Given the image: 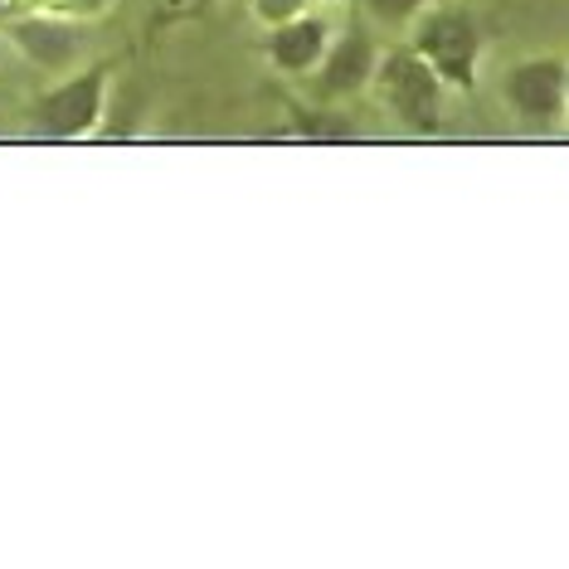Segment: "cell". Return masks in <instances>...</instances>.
Masks as SVG:
<instances>
[{
    "label": "cell",
    "mask_w": 569,
    "mask_h": 569,
    "mask_svg": "<svg viewBox=\"0 0 569 569\" xmlns=\"http://www.w3.org/2000/svg\"><path fill=\"white\" fill-rule=\"evenodd\" d=\"M98 98H102V69L83 73V79H73V83H63L59 93H49V98L40 102V122H44V132L73 137V132H83V127H93V118H98Z\"/></svg>",
    "instance_id": "obj_1"
},
{
    "label": "cell",
    "mask_w": 569,
    "mask_h": 569,
    "mask_svg": "<svg viewBox=\"0 0 569 569\" xmlns=\"http://www.w3.org/2000/svg\"><path fill=\"white\" fill-rule=\"evenodd\" d=\"M511 98L526 118H540V122L555 118V112H560V98H565V69L560 63H526V69H516V79H511Z\"/></svg>",
    "instance_id": "obj_2"
},
{
    "label": "cell",
    "mask_w": 569,
    "mask_h": 569,
    "mask_svg": "<svg viewBox=\"0 0 569 569\" xmlns=\"http://www.w3.org/2000/svg\"><path fill=\"white\" fill-rule=\"evenodd\" d=\"M423 49L438 59V69L448 73V79H458V83H468L472 79V24L462 20V16H443V20H433L429 30H423Z\"/></svg>",
    "instance_id": "obj_3"
},
{
    "label": "cell",
    "mask_w": 569,
    "mask_h": 569,
    "mask_svg": "<svg viewBox=\"0 0 569 569\" xmlns=\"http://www.w3.org/2000/svg\"><path fill=\"white\" fill-rule=\"evenodd\" d=\"M390 93H395V108L405 112L409 122H419V127L433 122L438 93H433V79L423 73L419 59H395L390 63Z\"/></svg>",
    "instance_id": "obj_4"
},
{
    "label": "cell",
    "mask_w": 569,
    "mask_h": 569,
    "mask_svg": "<svg viewBox=\"0 0 569 569\" xmlns=\"http://www.w3.org/2000/svg\"><path fill=\"white\" fill-rule=\"evenodd\" d=\"M16 40L24 54H34L40 63H63L73 54V40H69V30H59V24H44V20H24L20 30H16Z\"/></svg>",
    "instance_id": "obj_5"
},
{
    "label": "cell",
    "mask_w": 569,
    "mask_h": 569,
    "mask_svg": "<svg viewBox=\"0 0 569 569\" xmlns=\"http://www.w3.org/2000/svg\"><path fill=\"white\" fill-rule=\"evenodd\" d=\"M321 49V24L312 20H297V24H282L278 40H273V54L282 69H302V63H312Z\"/></svg>",
    "instance_id": "obj_6"
},
{
    "label": "cell",
    "mask_w": 569,
    "mask_h": 569,
    "mask_svg": "<svg viewBox=\"0 0 569 569\" xmlns=\"http://www.w3.org/2000/svg\"><path fill=\"white\" fill-rule=\"evenodd\" d=\"M366 73H370V44L360 34H351L327 63V88H356Z\"/></svg>",
    "instance_id": "obj_7"
},
{
    "label": "cell",
    "mask_w": 569,
    "mask_h": 569,
    "mask_svg": "<svg viewBox=\"0 0 569 569\" xmlns=\"http://www.w3.org/2000/svg\"><path fill=\"white\" fill-rule=\"evenodd\" d=\"M302 6V0H258V10L263 16H273V20H282V16H292V10Z\"/></svg>",
    "instance_id": "obj_8"
},
{
    "label": "cell",
    "mask_w": 569,
    "mask_h": 569,
    "mask_svg": "<svg viewBox=\"0 0 569 569\" xmlns=\"http://www.w3.org/2000/svg\"><path fill=\"white\" fill-rule=\"evenodd\" d=\"M380 16H405V10H413V6H423V0H370Z\"/></svg>",
    "instance_id": "obj_9"
}]
</instances>
